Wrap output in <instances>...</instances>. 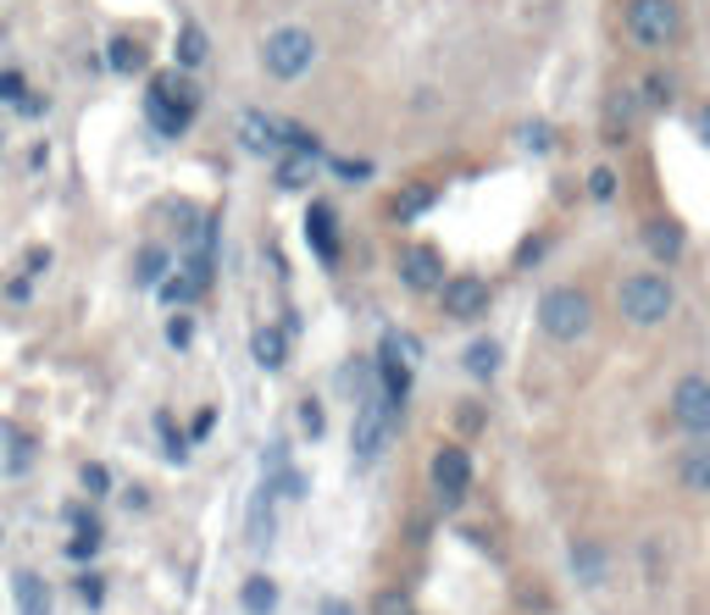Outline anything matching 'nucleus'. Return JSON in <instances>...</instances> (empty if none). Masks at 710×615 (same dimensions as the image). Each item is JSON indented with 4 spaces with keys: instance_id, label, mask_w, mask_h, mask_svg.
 I'll return each instance as SVG.
<instances>
[{
    "instance_id": "nucleus-34",
    "label": "nucleus",
    "mask_w": 710,
    "mask_h": 615,
    "mask_svg": "<svg viewBox=\"0 0 710 615\" xmlns=\"http://www.w3.org/2000/svg\"><path fill=\"white\" fill-rule=\"evenodd\" d=\"M588 195H594V200H610V195H616V173H610V167H594V173H588Z\"/></svg>"
},
{
    "instance_id": "nucleus-42",
    "label": "nucleus",
    "mask_w": 710,
    "mask_h": 615,
    "mask_svg": "<svg viewBox=\"0 0 710 615\" xmlns=\"http://www.w3.org/2000/svg\"><path fill=\"white\" fill-rule=\"evenodd\" d=\"M67 521H73V532H79V527H95V515H90L84 504H73V510H67Z\"/></svg>"
},
{
    "instance_id": "nucleus-6",
    "label": "nucleus",
    "mask_w": 710,
    "mask_h": 615,
    "mask_svg": "<svg viewBox=\"0 0 710 615\" xmlns=\"http://www.w3.org/2000/svg\"><path fill=\"white\" fill-rule=\"evenodd\" d=\"M622 23H627V34H633L638 45H649V51H660V45H671V40L682 34L677 0H627Z\"/></svg>"
},
{
    "instance_id": "nucleus-43",
    "label": "nucleus",
    "mask_w": 710,
    "mask_h": 615,
    "mask_svg": "<svg viewBox=\"0 0 710 615\" xmlns=\"http://www.w3.org/2000/svg\"><path fill=\"white\" fill-rule=\"evenodd\" d=\"M322 615H355V609H349L344 598H327V604H322Z\"/></svg>"
},
{
    "instance_id": "nucleus-24",
    "label": "nucleus",
    "mask_w": 710,
    "mask_h": 615,
    "mask_svg": "<svg viewBox=\"0 0 710 615\" xmlns=\"http://www.w3.org/2000/svg\"><path fill=\"white\" fill-rule=\"evenodd\" d=\"M649 256L677 261V256H682V233H677L671 222H649Z\"/></svg>"
},
{
    "instance_id": "nucleus-28",
    "label": "nucleus",
    "mask_w": 710,
    "mask_h": 615,
    "mask_svg": "<svg viewBox=\"0 0 710 615\" xmlns=\"http://www.w3.org/2000/svg\"><path fill=\"white\" fill-rule=\"evenodd\" d=\"M200 289H206L200 278L178 272V278H167V283H161V300H167V305H189V300H200Z\"/></svg>"
},
{
    "instance_id": "nucleus-20",
    "label": "nucleus",
    "mask_w": 710,
    "mask_h": 615,
    "mask_svg": "<svg viewBox=\"0 0 710 615\" xmlns=\"http://www.w3.org/2000/svg\"><path fill=\"white\" fill-rule=\"evenodd\" d=\"M211 56V40L200 34V23H184L178 29V73H200Z\"/></svg>"
},
{
    "instance_id": "nucleus-10",
    "label": "nucleus",
    "mask_w": 710,
    "mask_h": 615,
    "mask_svg": "<svg viewBox=\"0 0 710 615\" xmlns=\"http://www.w3.org/2000/svg\"><path fill=\"white\" fill-rule=\"evenodd\" d=\"M395 267H400V283L417 289V294H434V289L445 283V256H439L434 244H406Z\"/></svg>"
},
{
    "instance_id": "nucleus-37",
    "label": "nucleus",
    "mask_w": 710,
    "mask_h": 615,
    "mask_svg": "<svg viewBox=\"0 0 710 615\" xmlns=\"http://www.w3.org/2000/svg\"><path fill=\"white\" fill-rule=\"evenodd\" d=\"M211 427H217V410H195V421H189V438L200 444V438H211Z\"/></svg>"
},
{
    "instance_id": "nucleus-30",
    "label": "nucleus",
    "mask_w": 710,
    "mask_h": 615,
    "mask_svg": "<svg viewBox=\"0 0 710 615\" xmlns=\"http://www.w3.org/2000/svg\"><path fill=\"white\" fill-rule=\"evenodd\" d=\"M161 272H167V256H161V250H145V256H139V283H145V289H156V283H161Z\"/></svg>"
},
{
    "instance_id": "nucleus-14",
    "label": "nucleus",
    "mask_w": 710,
    "mask_h": 615,
    "mask_svg": "<svg viewBox=\"0 0 710 615\" xmlns=\"http://www.w3.org/2000/svg\"><path fill=\"white\" fill-rule=\"evenodd\" d=\"M677 482L688 493H710V438H693V449L677 455Z\"/></svg>"
},
{
    "instance_id": "nucleus-16",
    "label": "nucleus",
    "mask_w": 710,
    "mask_h": 615,
    "mask_svg": "<svg viewBox=\"0 0 710 615\" xmlns=\"http://www.w3.org/2000/svg\"><path fill=\"white\" fill-rule=\"evenodd\" d=\"M305 233H311V244H316L322 261H338V222H333V211L322 200L305 211Z\"/></svg>"
},
{
    "instance_id": "nucleus-31",
    "label": "nucleus",
    "mask_w": 710,
    "mask_h": 615,
    "mask_svg": "<svg viewBox=\"0 0 710 615\" xmlns=\"http://www.w3.org/2000/svg\"><path fill=\"white\" fill-rule=\"evenodd\" d=\"M294 416H300V432H305V438H322V427H327V421H322V405H316V399H300V410H294Z\"/></svg>"
},
{
    "instance_id": "nucleus-8",
    "label": "nucleus",
    "mask_w": 710,
    "mask_h": 615,
    "mask_svg": "<svg viewBox=\"0 0 710 615\" xmlns=\"http://www.w3.org/2000/svg\"><path fill=\"white\" fill-rule=\"evenodd\" d=\"M671 421L688 438H710V377H682L671 388Z\"/></svg>"
},
{
    "instance_id": "nucleus-22",
    "label": "nucleus",
    "mask_w": 710,
    "mask_h": 615,
    "mask_svg": "<svg viewBox=\"0 0 710 615\" xmlns=\"http://www.w3.org/2000/svg\"><path fill=\"white\" fill-rule=\"evenodd\" d=\"M461 366H467V372H472L478 383H489V377L500 372V344H494V338H472V344H467V361H461Z\"/></svg>"
},
{
    "instance_id": "nucleus-17",
    "label": "nucleus",
    "mask_w": 710,
    "mask_h": 615,
    "mask_svg": "<svg viewBox=\"0 0 710 615\" xmlns=\"http://www.w3.org/2000/svg\"><path fill=\"white\" fill-rule=\"evenodd\" d=\"M12 593H18V615H51V587L40 571H18Z\"/></svg>"
},
{
    "instance_id": "nucleus-36",
    "label": "nucleus",
    "mask_w": 710,
    "mask_h": 615,
    "mask_svg": "<svg viewBox=\"0 0 710 615\" xmlns=\"http://www.w3.org/2000/svg\"><path fill=\"white\" fill-rule=\"evenodd\" d=\"M378 615H411V598L389 587V593H378Z\"/></svg>"
},
{
    "instance_id": "nucleus-1",
    "label": "nucleus",
    "mask_w": 710,
    "mask_h": 615,
    "mask_svg": "<svg viewBox=\"0 0 710 615\" xmlns=\"http://www.w3.org/2000/svg\"><path fill=\"white\" fill-rule=\"evenodd\" d=\"M395 410H400V405L384 399L378 388L362 394V405H355V427H349V449H355V460H362V466H378V460H384V449H389V438H395V427H400Z\"/></svg>"
},
{
    "instance_id": "nucleus-21",
    "label": "nucleus",
    "mask_w": 710,
    "mask_h": 615,
    "mask_svg": "<svg viewBox=\"0 0 710 615\" xmlns=\"http://www.w3.org/2000/svg\"><path fill=\"white\" fill-rule=\"evenodd\" d=\"M239 604H244V615H272L278 609V582L272 576H250L239 587Z\"/></svg>"
},
{
    "instance_id": "nucleus-12",
    "label": "nucleus",
    "mask_w": 710,
    "mask_h": 615,
    "mask_svg": "<svg viewBox=\"0 0 710 615\" xmlns=\"http://www.w3.org/2000/svg\"><path fill=\"white\" fill-rule=\"evenodd\" d=\"M239 145H244L250 156H278V150H283V123L267 117V112H244V117H239Z\"/></svg>"
},
{
    "instance_id": "nucleus-19",
    "label": "nucleus",
    "mask_w": 710,
    "mask_h": 615,
    "mask_svg": "<svg viewBox=\"0 0 710 615\" xmlns=\"http://www.w3.org/2000/svg\"><path fill=\"white\" fill-rule=\"evenodd\" d=\"M0 101H7V106H18L23 117H45V101H40V95L29 90V79H23V73H12V67L0 73Z\"/></svg>"
},
{
    "instance_id": "nucleus-38",
    "label": "nucleus",
    "mask_w": 710,
    "mask_h": 615,
    "mask_svg": "<svg viewBox=\"0 0 710 615\" xmlns=\"http://www.w3.org/2000/svg\"><path fill=\"white\" fill-rule=\"evenodd\" d=\"M333 173H338V178H349V184H362L373 167H367V161H333Z\"/></svg>"
},
{
    "instance_id": "nucleus-15",
    "label": "nucleus",
    "mask_w": 710,
    "mask_h": 615,
    "mask_svg": "<svg viewBox=\"0 0 710 615\" xmlns=\"http://www.w3.org/2000/svg\"><path fill=\"white\" fill-rule=\"evenodd\" d=\"M250 355H255V366L283 372V361H289V327H255L250 333Z\"/></svg>"
},
{
    "instance_id": "nucleus-5",
    "label": "nucleus",
    "mask_w": 710,
    "mask_h": 615,
    "mask_svg": "<svg viewBox=\"0 0 710 615\" xmlns=\"http://www.w3.org/2000/svg\"><path fill=\"white\" fill-rule=\"evenodd\" d=\"M616 305H622V316H627L633 327H655V322H666V316H671L677 294H671V283H666L660 272H638V278H627V283H622Z\"/></svg>"
},
{
    "instance_id": "nucleus-13",
    "label": "nucleus",
    "mask_w": 710,
    "mask_h": 615,
    "mask_svg": "<svg viewBox=\"0 0 710 615\" xmlns=\"http://www.w3.org/2000/svg\"><path fill=\"white\" fill-rule=\"evenodd\" d=\"M272 504H278V493L261 482V488H255V499H250V515H244V538H250L255 549H267V543H272V532H278V510H272Z\"/></svg>"
},
{
    "instance_id": "nucleus-39",
    "label": "nucleus",
    "mask_w": 710,
    "mask_h": 615,
    "mask_svg": "<svg viewBox=\"0 0 710 615\" xmlns=\"http://www.w3.org/2000/svg\"><path fill=\"white\" fill-rule=\"evenodd\" d=\"M84 488H90V493H106V488H112V477H106L101 466H84Z\"/></svg>"
},
{
    "instance_id": "nucleus-41",
    "label": "nucleus",
    "mask_w": 710,
    "mask_h": 615,
    "mask_svg": "<svg viewBox=\"0 0 710 615\" xmlns=\"http://www.w3.org/2000/svg\"><path fill=\"white\" fill-rule=\"evenodd\" d=\"M649 101H655V106L671 101V84H666V79H649Z\"/></svg>"
},
{
    "instance_id": "nucleus-2",
    "label": "nucleus",
    "mask_w": 710,
    "mask_h": 615,
    "mask_svg": "<svg viewBox=\"0 0 710 615\" xmlns=\"http://www.w3.org/2000/svg\"><path fill=\"white\" fill-rule=\"evenodd\" d=\"M150 128L161 134V139H178L189 123H195V112H200V95H195V84L184 79V73H161L156 84H150Z\"/></svg>"
},
{
    "instance_id": "nucleus-29",
    "label": "nucleus",
    "mask_w": 710,
    "mask_h": 615,
    "mask_svg": "<svg viewBox=\"0 0 710 615\" xmlns=\"http://www.w3.org/2000/svg\"><path fill=\"white\" fill-rule=\"evenodd\" d=\"M95 554H101V527H79V532L67 538V560L84 565V560H95Z\"/></svg>"
},
{
    "instance_id": "nucleus-26",
    "label": "nucleus",
    "mask_w": 710,
    "mask_h": 615,
    "mask_svg": "<svg viewBox=\"0 0 710 615\" xmlns=\"http://www.w3.org/2000/svg\"><path fill=\"white\" fill-rule=\"evenodd\" d=\"M516 145L533 150V156H550V150H555V128H550V123H522V128H516Z\"/></svg>"
},
{
    "instance_id": "nucleus-3",
    "label": "nucleus",
    "mask_w": 710,
    "mask_h": 615,
    "mask_svg": "<svg viewBox=\"0 0 710 615\" xmlns=\"http://www.w3.org/2000/svg\"><path fill=\"white\" fill-rule=\"evenodd\" d=\"M311 62H316V40H311L305 29H272V34L261 40V67H267V79H278V84L305 79Z\"/></svg>"
},
{
    "instance_id": "nucleus-27",
    "label": "nucleus",
    "mask_w": 710,
    "mask_h": 615,
    "mask_svg": "<svg viewBox=\"0 0 710 615\" xmlns=\"http://www.w3.org/2000/svg\"><path fill=\"white\" fill-rule=\"evenodd\" d=\"M428 206H434V189H422V184H417V189H406V195L395 200V222H417Z\"/></svg>"
},
{
    "instance_id": "nucleus-44",
    "label": "nucleus",
    "mask_w": 710,
    "mask_h": 615,
    "mask_svg": "<svg viewBox=\"0 0 710 615\" xmlns=\"http://www.w3.org/2000/svg\"><path fill=\"white\" fill-rule=\"evenodd\" d=\"M699 134H704V145H710V106L699 112Z\"/></svg>"
},
{
    "instance_id": "nucleus-32",
    "label": "nucleus",
    "mask_w": 710,
    "mask_h": 615,
    "mask_svg": "<svg viewBox=\"0 0 710 615\" xmlns=\"http://www.w3.org/2000/svg\"><path fill=\"white\" fill-rule=\"evenodd\" d=\"M156 432H161V444H167V455H173V466H184V455H189V444L178 438V427H173L167 416H156Z\"/></svg>"
},
{
    "instance_id": "nucleus-33",
    "label": "nucleus",
    "mask_w": 710,
    "mask_h": 615,
    "mask_svg": "<svg viewBox=\"0 0 710 615\" xmlns=\"http://www.w3.org/2000/svg\"><path fill=\"white\" fill-rule=\"evenodd\" d=\"M633 106H638L633 95H616V101H610V123H605V128H610V134H616V128L627 134V123H633Z\"/></svg>"
},
{
    "instance_id": "nucleus-7",
    "label": "nucleus",
    "mask_w": 710,
    "mask_h": 615,
    "mask_svg": "<svg viewBox=\"0 0 710 615\" xmlns=\"http://www.w3.org/2000/svg\"><path fill=\"white\" fill-rule=\"evenodd\" d=\"M411 366H417V338H406V333H389L384 338V350H378V394L384 399H395V405H406V394H411Z\"/></svg>"
},
{
    "instance_id": "nucleus-11",
    "label": "nucleus",
    "mask_w": 710,
    "mask_h": 615,
    "mask_svg": "<svg viewBox=\"0 0 710 615\" xmlns=\"http://www.w3.org/2000/svg\"><path fill=\"white\" fill-rule=\"evenodd\" d=\"M434 488H439L445 504H456V499L472 488V455H467L461 444H445V449L434 455Z\"/></svg>"
},
{
    "instance_id": "nucleus-23",
    "label": "nucleus",
    "mask_w": 710,
    "mask_h": 615,
    "mask_svg": "<svg viewBox=\"0 0 710 615\" xmlns=\"http://www.w3.org/2000/svg\"><path fill=\"white\" fill-rule=\"evenodd\" d=\"M106 62H112L117 73H139V67H145V51H139V40H128V34H117V40L106 45Z\"/></svg>"
},
{
    "instance_id": "nucleus-9",
    "label": "nucleus",
    "mask_w": 710,
    "mask_h": 615,
    "mask_svg": "<svg viewBox=\"0 0 710 615\" xmlns=\"http://www.w3.org/2000/svg\"><path fill=\"white\" fill-rule=\"evenodd\" d=\"M434 294H439L445 316H456V322H472V316H483V311H489V283H483V278H472V272H467V278H445Z\"/></svg>"
},
{
    "instance_id": "nucleus-35",
    "label": "nucleus",
    "mask_w": 710,
    "mask_h": 615,
    "mask_svg": "<svg viewBox=\"0 0 710 615\" xmlns=\"http://www.w3.org/2000/svg\"><path fill=\"white\" fill-rule=\"evenodd\" d=\"M189 338H195V322L178 311V316L167 322V344H173V350H189Z\"/></svg>"
},
{
    "instance_id": "nucleus-18",
    "label": "nucleus",
    "mask_w": 710,
    "mask_h": 615,
    "mask_svg": "<svg viewBox=\"0 0 710 615\" xmlns=\"http://www.w3.org/2000/svg\"><path fill=\"white\" fill-rule=\"evenodd\" d=\"M311 178H316V156L278 150V189H311Z\"/></svg>"
},
{
    "instance_id": "nucleus-25",
    "label": "nucleus",
    "mask_w": 710,
    "mask_h": 615,
    "mask_svg": "<svg viewBox=\"0 0 710 615\" xmlns=\"http://www.w3.org/2000/svg\"><path fill=\"white\" fill-rule=\"evenodd\" d=\"M572 571H577L583 582H599V576H605V549H599V543H577V549H572Z\"/></svg>"
},
{
    "instance_id": "nucleus-4",
    "label": "nucleus",
    "mask_w": 710,
    "mask_h": 615,
    "mask_svg": "<svg viewBox=\"0 0 710 615\" xmlns=\"http://www.w3.org/2000/svg\"><path fill=\"white\" fill-rule=\"evenodd\" d=\"M539 327L555 338V344H577L588 327H594V305L583 289H550L539 300Z\"/></svg>"
},
{
    "instance_id": "nucleus-40",
    "label": "nucleus",
    "mask_w": 710,
    "mask_h": 615,
    "mask_svg": "<svg viewBox=\"0 0 710 615\" xmlns=\"http://www.w3.org/2000/svg\"><path fill=\"white\" fill-rule=\"evenodd\" d=\"M79 593H84V604H101V598H106V582H101V576H84Z\"/></svg>"
}]
</instances>
